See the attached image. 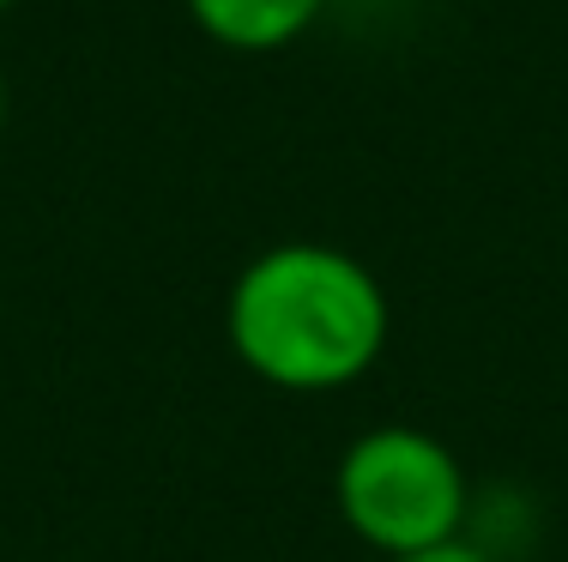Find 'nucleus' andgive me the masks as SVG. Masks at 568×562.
Wrapping results in <instances>:
<instances>
[{
    "instance_id": "nucleus-3",
    "label": "nucleus",
    "mask_w": 568,
    "mask_h": 562,
    "mask_svg": "<svg viewBox=\"0 0 568 562\" xmlns=\"http://www.w3.org/2000/svg\"><path fill=\"white\" fill-rule=\"evenodd\" d=\"M194 31L230 55H278L303 43L333 0H182Z\"/></svg>"
},
{
    "instance_id": "nucleus-5",
    "label": "nucleus",
    "mask_w": 568,
    "mask_h": 562,
    "mask_svg": "<svg viewBox=\"0 0 568 562\" xmlns=\"http://www.w3.org/2000/svg\"><path fill=\"white\" fill-rule=\"evenodd\" d=\"M0 127H7V73H0Z\"/></svg>"
},
{
    "instance_id": "nucleus-1",
    "label": "nucleus",
    "mask_w": 568,
    "mask_h": 562,
    "mask_svg": "<svg viewBox=\"0 0 568 562\" xmlns=\"http://www.w3.org/2000/svg\"><path fill=\"white\" fill-rule=\"evenodd\" d=\"M387 290L351 248L273 243L236 273L224 303L230 351L284 394H327L382 364Z\"/></svg>"
},
{
    "instance_id": "nucleus-2",
    "label": "nucleus",
    "mask_w": 568,
    "mask_h": 562,
    "mask_svg": "<svg viewBox=\"0 0 568 562\" xmlns=\"http://www.w3.org/2000/svg\"><path fill=\"white\" fill-rule=\"evenodd\" d=\"M345 527L357 532L369 551L417 556L436 551L466 520V472L429 430L412 423H387L345 448L339 478H333Z\"/></svg>"
},
{
    "instance_id": "nucleus-6",
    "label": "nucleus",
    "mask_w": 568,
    "mask_h": 562,
    "mask_svg": "<svg viewBox=\"0 0 568 562\" xmlns=\"http://www.w3.org/2000/svg\"><path fill=\"white\" fill-rule=\"evenodd\" d=\"M12 7H19V0H0V12H12Z\"/></svg>"
},
{
    "instance_id": "nucleus-4",
    "label": "nucleus",
    "mask_w": 568,
    "mask_h": 562,
    "mask_svg": "<svg viewBox=\"0 0 568 562\" xmlns=\"http://www.w3.org/2000/svg\"><path fill=\"white\" fill-rule=\"evenodd\" d=\"M394 562H490V556H484V551H471V544H459V539H448V544H436V551L394 556Z\"/></svg>"
}]
</instances>
